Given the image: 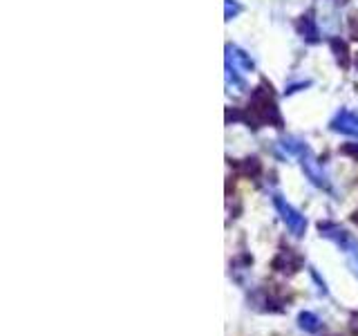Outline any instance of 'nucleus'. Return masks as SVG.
<instances>
[{"label": "nucleus", "mask_w": 358, "mask_h": 336, "mask_svg": "<svg viewBox=\"0 0 358 336\" xmlns=\"http://www.w3.org/2000/svg\"><path fill=\"white\" fill-rule=\"evenodd\" d=\"M318 229H320V235H324L327 240H331L336 246H338L341 251H345L347 255L358 251V242L354 240V235L350 231H345L341 229L338 224H334V222H320L318 224Z\"/></svg>", "instance_id": "7ed1b4c3"}, {"label": "nucleus", "mask_w": 358, "mask_h": 336, "mask_svg": "<svg viewBox=\"0 0 358 336\" xmlns=\"http://www.w3.org/2000/svg\"><path fill=\"white\" fill-rule=\"evenodd\" d=\"M298 328L307 334H318L322 330V321L313 312H300L298 314Z\"/></svg>", "instance_id": "423d86ee"}, {"label": "nucleus", "mask_w": 358, "mask_h": 336, "mask_svg": "<svg viewBox=\"0 0 358 336\" xmlns=\"http://www.w3.org/2000/svg\"><path fill=\"white\" fill-rule=\"evenodd\" d=\"M331 128L343 132V134H352V137H358V117L352 115V112H341V115L331 121Z\"/></svg>", "instance_id": "39448f33"}, {"label": "nucleus", "mask_w": 358, "mask_h": 336, "mask_svg": "<svg viewBox=\"0 0 358 336\" xmlns=\"http://www.w3.org/2000/svg\"><path fill=\"white\" fill-rule=\"evenodd\" d=\"M311 278L313 280H316V285H318V289H320V294H324V296H327V285H324V280L316 274V272H313V269H311Z\"/></svg>", "instance_id": "1a4fd4ad"}, {"label": "nucleus", "mask_w": 358, "mask_h": 336, "mask_svg": "<svg viewBox=\"0 0 358 336\" xmlns=\"http://www.w3.org/2000/svg\"><path fill=\"white\" fill-rule=\"evenodd\" d=\"M302 255H298L294 249H285V251H280L275 258H273V272L278 274H285V276H294L296 272H300V267H302Z\"/></svg>", "instance_id": "20e7f679"}, {"label": "nucleus", "mask_w": 358, "mask_h": 336, "mask_svg": "<svg viewBox=\"0 0 358 336\" xmlns=\"http://www.w3.org/2000/svg\"><path fill=\"white\" fill-rule=\"evenodd\" d=\"M273 206L278 209L280 218L285 220V224L289 227V231L294 233L296 238H300V235H305V231H307V220H305V216H302V213H298L282 195H273Z\"/></svg>", "instance_id": "f03ea898"}, {"label": "nucleus", "mask_w": 358, "mask_h": 336, "mask_svg": "<svg viewBox=\"0 0 358 336\" xmlns=\"http://www.w3.org/2000/svg\"><path fill=\"white\" fill-rule=\"evenodd\" d=\"M229 61H233L235 63V70H251V67H253V63H251V59H249V56H246L244 52H240V50H231L229 48Z\"/></svg>", "instance_id": "0eeeda50"}, {"label": "nucleus", "mask_w": 358, "mask_h": 336, "mask_svg": "<svg viewBox=\"0 0 358 336\" xmlns=\"http://www.w3.org/2000/svg\"><path fill=\"white\" fill-rule=\"evenodd\" d=\"M289 298L278 287H260L253 291L251 305L260 312H282Z\"/></svg>", "instance_id": "f257e3e1"}, {"label": "nucleus", "mask_w": 358, "mask_h": 336, "mask_svg": "<svg viewBox=\"0 0 358 336\" xmlns=\"http://www.w3.org/2000/svg\"><path fill=\"white\" fill-rule=\"evenodd\" d=\"M347 265H350V269H352V274L358 278V251H354V253H350L347 255Z\"/></svg>", "instance_id": "6e6552de"}]
</instances>
